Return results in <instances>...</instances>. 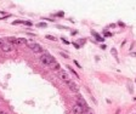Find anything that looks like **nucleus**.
<instances>
[{
  "label": "nucleus",
  "mask_w": 136,
  "mask_h": 114,
  "mask_svg": "<svg viewBox=\"0 0 136 114\" xmlns=\"http://www.w3.org/2000/svg\"><path fill=\"white\" fill-rule=\"evenodd\" d=\"M54 61H55V58L49 54H44L40 56V62H42L43 64H45V66H50L51 62H54Z\"/></svg>",
  "instance_id": "f257e3e1"
},
{
  "label": "nucleus",
  "mask_w": 136,
  "mask_h": 114,
  "mask_svg": "<svg viewBox=\"0 0 136 114\" xmlns=\"http://www.w3.org/2000/svg\"><path fill=\"white\" fill-rule=\"evenodd\" d=\"M27 45H28V47L31 49L33 52H42L43 51V49H42V46L39 45V44H35V43H31V41H27Z\"/></svg>",
  "instance_id": "f03ea898"
},
{
  "label": "nucleus",
  "mask_w": 136,
  "mask_h": 114,
  "mask_svg": "<svg viewBox=\"0 0 136 114\" xmlns=\"http://www.w3.org/2000/svg\"><path fill=\"white\" fill-rule=\"evenodd\" d=\"M58 77H60V79H62L63 81H66V83L70 81L69 77H68V73L66 71H63V69H60L58 71Z\"/></svg>",
  "instance_id": "7ed1b4c3"
},
{
  "label": "nucleus",
  "mask_w": 136,
  "mask_h": 114,
  "mask_svg": "<svg viewBox=\"0 0 136 114\" xmlns=\"http://www.w3.org/2000/svg\"><path fill=\"white\" fill-rule=\"evenodd\" d=\"M77 103L84 108V111H87V109H89V107H87V103L85 102V100H84L81 96H78L77 97Z\"/></svg>",
  "instance_id": "20e7f679"
},
{
  "label": "nucleus",
  "mask_w": 136,
  "mask_h": 114,
  "mask_svg": "<svg viewBox=\"0 0 136 114\" xmlns=\"http://www.w3.org/2000/svg\"><path fill=\"white\" fill-rule=\"evenodd\" d=\"M72 111H73V113L74 114H84V108L81 107V106H79L78 103H75L73 106V108H72Z\"/></svg>",
  "instance_id": "39448f33"
},
{
  "label": "nucleus",
  "mask_w": 136,
  "mask_h": 114,
  "mask_svg": "<svg viewBox=\"0 0 136 114\" xmlns=\"http://www.w3.org/2000/svg\"><path fill=\"white\" fill-rule=\"evenodd\" d=\"M1 50H3L4 52H9V51L14 50V46H12L11 43H4V45L1 46Z\"/></svg>",
  "instance_id": "423d86ee"
},
{
  "label": "nucleus",
  "mask_w": 136,
  "mask_h": 114,
  "mask_svg": "<svg viewBox=\"0 0 136 114\" xmlns=\"http://www.w3.org/2000/svg\"><path fill=\"white\" fill-rule=\"evenodd\" d=\"M67 85H68V87H69L70 91H73V92H78V91H79V89H78V86H77L75 83L68 81V83H67Z\"/></svg>",
  "instance_id": "0eeeda50"
},
{
  "label": "nucleus",
  "mask_w": 136,
  "mask_h": 114,
  "mask_svg": "<svg viewBox=\"0 0 136 114\" xmlns=\"http://www.w3.org/2000/svg\"><path fill=\"white\" fill-rule=\"evenodd\" d=\"M51 69H54V71H60L61 69V67H60L58 62H56V61H54V62H51V64L49 66Z\"/></svg>",
  "instance_id": "6e6552de"
},
{
  "label": "nucleus",
  "mask_w": 136,
  "mask_h": 114,
  "mask_svg": "<svg viewBox=\"0 0 136 114\" xmlns=\"http://www.w3.org/2000/svg\"><path fill=\"white\" fill-rule=\"evenodd\" d=\"M15 43L22 45V44H27V41H26V39H23V38H20V39H16V40H15Z\"/></svg>",
  "instance_id": "1a4fd4ad"
},
{
  "label": "nucleus",
  "mask_w": 136,
  "mask_h": 114,
  "mask_svg": "<svg viewBox=\"0 0 136 114\" xmlns=\"http://www.w3.org/2000/svg\"><path fill=\"white\" fill-rule=\"evenodd\" d=\"M46 39H50V40H55V38H54L52 35H46Z\"/></svg>",
  "instance_id": "9d476101"
},
{
  "label": "nucleus",
  "mask_w": 136,
  "mask_h": 114,
  "mask_svg": "<svg viewBox=\"0 0 136 114\" xmlns=\"http://www.w3.org/2000/svg\"><path fill=\"white\" fill-rule=\"evenodd\" d=\"M38 27H46L45 23H40V24H38Z\"/></svg>",
  "instance_id": "9b49d317"
},
{
  "label": "nucleus",
  "mask_w": 136,
  "mask_h": 114,
  "mask_svg": "<svg viewBox=\"0 0 136 114\" xmlns=\"http://www.w3.org/2000/svg\"><path fill=\"white\" fill-rule=\"evenodd\" d=\"M3 45H4V43H3V40L0 39V46H3Z\"/></svg>",
  "instance_id": "f8f14e48"
},
{
  "label": "nucleus",
  "mask_w": 136,
  "mask_h": 114,
  "mask_svg": "<svg viewBox=\"0 0 136 114\" xmlns=\"http://www.w3.org/2000/svg\"><path fill=\"white\" fill-rule=\"evenodd\" d=\"M0 114H5V113H0Z\"/></svg>",
  "instance_id": "ddd939ff"
}]
</instances>
